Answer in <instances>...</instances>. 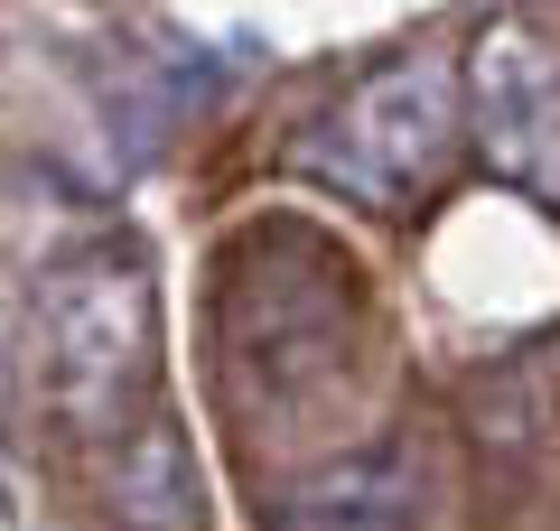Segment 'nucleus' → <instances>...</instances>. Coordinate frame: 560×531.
<instances>
[{
  "label": "nucleus",
  "mask_w": 560,
  "mask_h": 531,
  "mask_svg": "<svg viewBox=\"0 0 560 531\" xmlns=\"http://www.w3.org/2000/svg\"><path fill=\"white\" fill-rule=\"evenodd\" d=\"M28 392L57 438H103L160 411V280L131 243H66L28 298Z\"/></svg>",
  "instance_id": "1"
},
{
  "label": "nucleus",
  "mask_w": 560,
  "mask_h": 531,
  "mask_svg": "<svg viewBox=\"0 0 560 531\" xmlns=\"http://www.w3.org/2000/svg\"><path fill=\"white\" fill-rule=\"evenodd\" d=\"M355 354V280L346 252L308 224H261L234 243L224 271V317H215V364L243 411L300 420L327 382H346Z\"/></svg>",
  "instance_id": "2"
},
{
  "label": "nucleus",
  "mask_w": 560,
  "mask_h": 531,
  "mask_svg": "<svg viewBox=\"0 0 560 531\" xmlns=\"http://www.w3.org/2000/svg\"><path fill=\"white\" fill-rule=\"evenodd\" d=\"M467 131V66L448 47H401V57L364 66L300 140H290V168L337 187L355 205H420L448 177Z\"/></svg>",
  "instance_id": "3"
},
{
  "label": "nucleus",
  "mask_w": 560,
  "mask_h": 531,
  "mask_svg": "<svg viewBox=\"0 0 560 531\" xmlns=\"http://www.w3.org/2000/svg\"><path fill=\"white\" fill-rule=\"evenodd\" d=\"M458 66H467V131H477L486 168L560 197V28L486 20Z\"/></svg>",
  "instance_id": "4"
},
{
  "label": "nucleus",
  "mask_w": 560,
  "mask_h": 531,
  "mask_svg": "<svg viewBox=\"0 0 560 531\" xmlns=\"http://www.w3.org/2000/svg\"><path fill=\"white\" fill-rule=\"evenodd\" d=\"M261 531H430V457L411 438L337 448L261 504Z\"/></svg>",
  "instance_id": "5"
},
{
  "label": "nucleus",
  "mask_w": 560,
  "mask_h": 531,
  "mask_svg": "<svg viewBox=\"0 0 560 531\" xmlns=\"http://www.w3.org/2000/svg\"><path fill=\"white\" fill-rule=\"evenodd\" d=\"M103 512L121 531H197L206 504H197V457H187L178 420L150 411L140 429H121L103 448Z\"/></svg>",
  "instance_id": "6"
}]
</instances>
